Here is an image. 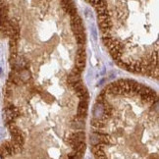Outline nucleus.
<instances>
[{
    "mask_svg": "<svg viewBox=\"0 0 159 159\" xmlns=\"http://www.w3.org/2000/svg\"><path fill=\"white\" fill-rule=\"evenodd\" d=\"M91 126L95 129H102L105 126V121L99 118H94L91 120Z\"/></svg>",
    "mask_w": 159,
    "mask_h": 159,
    "instance_id": "5",
    "label": "nucleus"
},
{
    "mask_svg": "<svg viewBox=\"0 0 159 159\" xmlns=\"http://www.w3.org/2000/svg\"><path fill=\"white\" fill-rule=\"evenodd\" d=\"M86 16H87V18H89V19H91V18H93V14H91V12H89V9H87V10H86Z\"/></svg>",
    "mask_w": 159,
    "mask_h": 159,
    "instance_id": "11",
    "label": "nucleus"
},
{
    "mask_svg": "<svg viewBox=\"0 0 159 159\" xmlns=\"http://www.w3.org/2000/svg\"><path fill=\"white\" fill-rule=\"evenodd\" d=\"M0 158H2V157H1V155H0Z\"/></svg>",
    "mask_w": 159,
    "mask_h": 159,
    "instance_id": "13",
    "label": "nucleus"
},
{
    "mask_svg": "<svg viewBox=\"0 0 159 159\" xmlns=\"http://www.w3.org/2000/svg\"><path fill=\"white\" fill-rule=\"evenodd\" d=\"M87 102L89 101H83L80 100L79 108H78V116L79 117H86L87 113Z\"/></svg>",
    "mask_w": 159,
    "mask_h": 159,
    "instance_id": "1",
    "label": "nucleus"
},
{
    "mask_svg": "<svg viewBox=\"0 0 159 159\" xmlns=\"http://www.w3.org/2000/svg\"><path fill=\"white\" fill-rule=\"evenodd\" d=\"M9 130H10V133H11V135H12V137L13 136H17V135L22 134L21 133V131L19 130V128L13 123H11L10 125H9Z\"/></svg>",
    "mask_w": 159,
    "mask_h": 159,
    "instance_id": "7",
    "label": "nucleus"
},
{
    "mask_svg": "<svg viewBox=\"0 0 159 159\" xmlns=\"http://www.w3.org/2000/svg\"><path fill=\"white\" fill-rule=\"evenodd\" d=\"M76 40H77L79 44H81V45L84 44V43L86 42V34H85V33L76 34Z\"/></svg>",
    "mask_w": 159,
    "mask_h": 159,
    "instance_id": "8",
    "label": "nucleus"
},
{
    "mask_svg": "<svg viewBox=\"0 0 159 159\" xmlns=\"http://www.w3.org/2000/svg\"><path fill=\"white\" fill-rule=\"evenodd\" d=\"M85 65H86V57L77 56V58H76V68L82 72L85 68Z\"/></svg>",
    "mask_w": 159,
    "mask_h": 159,
    "instance_id": "3",
    "label": "nucleus"
},
{
    "mask_svg": "<svg viewBox=\"0 0 159 159\" xmlns=\"http://www.w3.org/2000/svg\"><path fill=\"white\" fill-rule=\"evenodd\" d=\"M81 80V77H80V74H77V73H71L70 75L68 76V83L70 85H73L75 84V83L79 82Z\"/></svg>",
    "mask_w": 159,
    "mask_h": 159,
    "instance_id": "6",
    "label": "nucleus"
},
{
    "mask_svg": "<svg viewBox=\"0 0 159 159\" xmlns=\"http://www.w3.org/2000/svg\"><path fill=\"white\" fill-rule=\"evenodd\" d=\"M72 86H73V89H75L76 91H79V89H83V87H84V84H83L82 81L80 80L79 82H77V83H75V84H73Z\"/></svg>",
    "mask_w": 159,
    "mask_h": 159,
    "instance_id": "10",
    "label": "nucleus"
},
{
    "mask_svg": "<svg viewBox=\"0 0 159 159\" xmlns=\"http://www.w3.org/2000/svg\"><path fill=\"white\" fill-rule=\"evenodd\" d=\"M19 78L21 81H23V82H28V81L31 79V73H30L29 70H27V69H25V68L21 69Z\"/></svg>",
    "mask_w": 159,
    "mask_h": 159,
    "instance_id": "4",
    "label": "nucleus"
},
{
    "mask_svg": "<svg viewBox=\"0 0 159 159\" xmlns=\"http://www.w3.org/2000/svg\"><path fill=\"white\" fill-rule=\"evenodd\" d=\"M93 38L96 40V36H97V34H96V31H95V28H93Z\"/></svg>",
    "mask_w": 159,
    "mask_h": 159,
    "instance_id": "12",
    "label": "nucleus"
},
{
    "mask_svg": "<svg viewBox=\"0 0 159 159\" xmlns=\"http://www.w3.org/2000/svg\"><path fill=\"white\" fill-rule=\"evenodd\" d=\"M94 116L95 118H101L103 116V113H104V104L100 102H97L96 105L94 106Z\"/></svg>",
    "mask_w": 159,
    "mask_h": 159,
    "instance_id": "2",
    "label": "nucleus"
},
{
    "mask_svg": "<svg viewBox=\"0 0 159 159\" xmlns=\"http://www.w3.org/2000/svg\"><path fill=\"white\" fill-rule=\"evenodd\" d=\"M114 86H115V83H112V84H109L107 87H105V89H104V91H103V93H104L105 94H111V93H112V89H113V87H114Z\"/></svg>",
    "mask_w": 159,
    "mask_h": 159,
    "instance_id": "9",
    "label": "nucleus"
}]
</instances>
